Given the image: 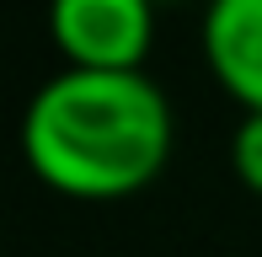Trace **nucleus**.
<instances>
[{
    "instance_id": "7ed1b4c3",
    "label": "nucleus",
    "mask_w": 262,
    "mask_h": 257,
    "mask_svg": "<svg viewBox=\"0 0 262 257\" xmlns=\"http://www.w3.org/2000/svg\"><path fill=\"white\" fill-rule=\"evenodd\" d=\"M204 54L246 113H262V0H209Z\"/></svg>"
},
{
    "instance_id": "20e7f679",
    "label": "nucleus",
    "mask_w": 262,
    "mask_h": 257,
    "mask_svg": "<svg viewBox=\"0 0 262 257\" xmlns=\"http://www.w3.org/2000/svg\"><path fill=\"white\" fill-rule=\"evenodd\" d=\"M230 161H235V177L252 193H262V113H246L241 118V128L230 139Z\"/></svg>"
},
{
    "instance_id": "f03ea898",
    "label": "nucleus",
    "mask_w": 262,
    "mask_h": 257,
    "mask_svg": "<svg viewBox=\"0 0 262 257\" xmlns=\"http://www.w3.org/2000/svg\"><path fill=\"white\" fill-rule=\"evenodd\" d=\"M156 0H54L49 27L70 70H139L150 49Z\"/></svg>"
},
{
    "instance_id": "f257e3e1",
    "label": "nucleus",
    "mask_w": 262,
    "mask_h": 257,
    "mask_svg": "<svg viewBox=\"0 0 262 257\" xmlns=\"http://www.w3.org/2000/svg\"><path fill=\"white\" fill-rule=\"evenodd\" d=\"M21 150L70 198H123L171 156V102L139 70H64L27 102Z\"/></svg>"
}]
</instances>
